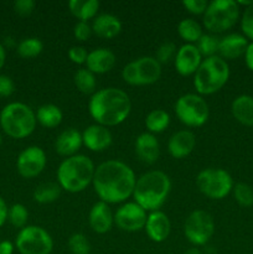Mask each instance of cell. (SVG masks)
<instances>
[{
	"mask_svg": "<svg viewBox=\"0 0 253 254\" xmlns=\"http://www.w3.org/2000/svg\"><path fill=\"white\" fill-rule=\"evenodd\" d=\"M202 60L203 57L201 56L196 45L184 44L176 51L175 59H174V66H175L176 72L180 76L189 77L196 73Z\"/></svg>",
	"mask_w": 253,
	"mask_h": 254,
	"instance_id": "obj_15",
	"label": "cell"
},
{
	"mask_svg": "<svg viewBox=\"0 0 253 254\" xmlns=\"http://www.w3.org/2000/svg\"><path fill=\"white\" fill-rule=\"evenodd\" d=\"M241 16V7L235 0H212L202 15V22L211 34H222L232 29Z\"/></svg>",
	"mask_w": 253,
	"mask_h": 254,
	"instance_id": "obj_7",
	"label": "cell"
},
{
	"mask_svg": "<svg viewBox=\"0 0 253 254\" xmlns=\"http://www.w3.org/2000/svg\"><path fill=\"white\" fill-rule=\"evenodd\" d=\"M88 223L92 231L98 235L109 232L114 225V215L112 213L108 203L98 201L92 206L88 215Z\"/></svg>",
	"mask_w": 253,
	"mask_h": 254,
	"instance_id": "obj_18",
	"label": "cell"
},
{
	"mask_svg": "<svg viewBox=\"0 0 253 254\" xmlns=\"http://www.w3.org/2000/svg\"><path fill=\"white\" fill-rule=\"evenodd\" d=\"M93 161L83 154L66 158L56 171L57 184L61 190L71 193H78L86 190L93 180Z\"/></svg>",
	"mask_w": 253,
	"mask_h": 254,
	"instance_id": "obj_4",
	"label": "cell"
},
{
	"mask_svg": "<svg viewBox=\"0 0 253 254\" xmlns=\"http://www.w3.org/2000/svg\"><path fill=\"white\" fill-rule=\"evenodd\" d=\"M248 40L241 34H228L220 39L218 56L226 60H236L243 56L248 46Z\"/></svg>",
	"mask_w": 253,
	"mask_h": 254,
	"instance_id": "obj_22",
	"label": "cell"
},
{
	"mask_svg": "<svg viewBox=\"0 0 253 254\" xmlns=\"http://www.w3.org/2000/svg\"><path fill=\"white\" fill-rule=\"evenodd\" d=\"M7 211H9V208H7L4 198L0 196V227L7 221Z\"/></svg>",
	"mask_w": 253,
	"mask_h": 254,
	"instance_id": "obj_45",
	"label": "cell"
},
{
	"mask_svg": "<svg viewBox=\"0 0 253 254\" xmlns=\"http://www.w3.org/2000/svg\"><path fill=\"white\" fill-rule=\"evenodd\" d=\"M170 124V116L164 109H154L146 116L145 127L148 129V133L159 134L163 133Z\"/></svg>",
	"mask_w": 253,
	"mask_h": 254,
	"instance_id": "obj_29",
	"label": "cell"
},
{
	"mask_svg": "<svg viewBox=\"0 0 253 254\" xmlns=\"http://www.w3.org/2000/svg\"><path fill=\"white\" fill-rule=\"evenodd\" d=\"M60 195H61V188L59 186V184L45 183L35 189L32 197L37 203L46 205V203L55 202L60 197Z\"/></svg>",
	"mask_w": 253,
	"mask_h": 254,
	"instance_id": "obj_30",
	"label": "cell"
},
{
	"mask_svg": "<svg viewBox=\"0 0 253 254\" xmlns=\"http://www.w3.org/2000/svg\"><path fill=\"white\" fill-rule=\"evenodd\" d=\"M131 111V102L126 92L116 87L96 91L89 98L88 112L96 124L116 127L123 123Z\"/></svg>",
	"mask_w": 253,
	"mask_h": 254,
	"instance_id": "obj_2",
	"label": "cell"
},
{
	"mask_svg": "<svg viewBox=\"0 0 253 254\" xmlns=\"http://www.w3.org/2000/svg\"><path fill=\"white\" fill-rule=\"evenodd\" d=\"M36 114L21 102L6 104L0 112V127L12 139H25L36 129Z\"/></svg>",
	"mask_w": 253,
	"mask_h": 254,
	"instance_id": "obj_5",
	"label": "cell"
},
{
	"mask_svg": "<svg viewBox=\"0 0 253 254\" xmlns=\"http://www.w3.org/2000/svg\"><path fill=\"white\" fill-rule=\"evenodd\" d=\"M15 92V83L6 74H0V97L6 98Z\"/></svg>",
	"mask_w": 253,
	"mask_h": 254,
	"instance_id": "obj_43",
	"label": "cell"
},
{
	"mask_svg": "<svg viewBox=\"0 0 253 254\" xmlns=\"http://www.w3.org/2000/svg\"><path fill=\"white\" fill-rule=\"evenodd\" d=\"M241 30L246 39L253 41V2L245 7L241 15Z\"/></svg>",
	"mask_w": 253,
	"mask_h": 254,
	"instance_id": "obj_37",
	"label": "cell"
},
{
	"mask_svg": "<svg viewBox=\"0 0 253 254\" xmlns=\"http://www.w3.org/2000/svg\"><path fill=\"white\" fill-rule=\"evenodd\" d=\"M208 1L206 0H184L183 6L192 15H203L207 9Z\"/></svg>",
	"mask_w": 253,
	"mask_h": 254,
	"instance_id": "obj_40",
	"label": "cell"
},
{
	"mask_svg": "<svg viewBox=\"0 0 253 254\" xmlns=\"http://www.w3.org/2000/svg\"><path fill=\"white\" fill-rule=\"evenodd\" d=\"M82 145V133L74 128L61 131L55 140V150L59 155L64 158L77 155Z\"/></svg>",
	"mask_w": 253,
	"mask_h": 254,
	"instance_id": "obj_23",
	"label": "cell"
},
{
	"mask_svg": "<svg viewBox=\"0 0 253 254\" xmlns=\"http://www.w3.org/2000/svg\"><path fill=\"white\" fill-rule=\"evenodd\" d=\"M176 51H178V50H176V46L174 42H170V41L164 42V44H161L160 46L158 47V50H156V55H155L156 61H158L160 64H168V62H170L171 60L175 59Z\"/></svg>",
	"mask_w": 253,
	"mask_h": 254,
	"instance_id": "obj_38",
	"label": "cell"
},
{
	"mask_svg": "<svg viewBox=\"0 0 253 254\" xmlns=\"http://www.w3.org/2000/svg\"><path fill=\"white\" fill-rule=\"evenodd\" d=\"M15 250V245L10 241H1L0 242V254H12Z\"/></svg>",
	"mask_w": 253,
	"mask_h": 254,
	"instance_id": "obj_46",
	"label": "cell"
},
{
	"mask_svg": "<svg viewBox=\"0 0 253 254\" xmlns=\"http://www.w3.org/2000/svg\"><path fill=\"white\" fill-rule=\"evenodd\" d=\"M183 254H202V253H201V251L198 250V248L193 247V248H189V250L185 251Z\"/></svg>",
	"mask_w": 253,
	"mask_h": 254,
	"instance_id": "obj_48",
	"label": "cell"
},
{
	"mask_svg": "<svg viewBox=\"0 0 253 254\" xmlns=\"http://www.w3.org/2000/svg\"><path fill=\"white\" fill-rule=\"evenodd\" d=\"M175 114L179 121L189 128H198L207 122L210 109L202 96L186 93L176 101Z\"/></svg>",
	"mask_w": 253,
	"mask_h": 254,
	"instance_id": "obj_10",
	"label": "cell"
},
{
	"mask_svg": "<svg viewBox=\"0 0 253 254\" xmlns=\"http://www.w3.org/2000/svg\"><path fill=\"white\" fill-rule=\"evenodd\" d=\"M68 9L78 21L88 22L97 16L99 10L98 0H69Z\"/></svg>",
	"mask_w": 253,
	"mask_h": 254,
	"instance_id": "obj_26",
	"label": "cell"
},
{
	"mask_svg": "<svg viewBox=\"0 0 253 254\" xmlns=\"http://www.w3.org/2000/svg\"><path fill=\"white\" fill-rule=\"evenodd\" d=\"M178 34L185 44L196 45V42L202 36V27L196 20L188 17L183 19L178 25Z\"/></svg>",
	"mask_w": 253,
	"mask_h": 254,
	"instance_id": "obj_28",
	"label": "cell"
},
{
	"mask_svg": "<svg viewBox=\"0 0 253 254\" xmlns=\"http://www.w3.org/2000/svg\"><path fill=\"white\" fill-rule=\"evenodd\" d=\"M117 57L113 51L104 47L92 50L88 52L86 61V68L94 74H104L116 66Z\"/></svg>",
	"mask_w": 253,
	"mask_h": 254,
	"instance_id": "obj_20",
	"label": "cell"
},
{
	"mask_svg": "<svg viewBox=\"0 0 253 254\" xmlns=\"http://www.w3.org/2000/svg\"><path fill=\"white\" fill-rule=\"evenodd\" d=\"M134 150L139 160L144 164H154L160 156V144L154 134L145 131L136 136Z\"/></svg>",
	"mask_w": 253,
	"mask_h": 254,
	"instance_id": "obj_19",
	"label": "cell"
},
{
	"mask_svg": "<svg viewBox=\"0 0 253 254\" xmlns=\"http://www.w3.org/2000/svg\"><path fill=\"white\" fill-rule=\"evenodd\" d=\"M148 213L136 202H126L114 213V225L124 232H138L145 227Z\"/></svg>",
	"mask_w": 253,
	"mask_h": 254,
	"instance_id": "obj_13",
	"label": "cell"
},
{
	"mask_svg": "<svg viewBox=\"0 0 253 254\" xmlns=\"http://www.w3.org/2000/svg\"><path fill=\"white\" fill-rule=\"evenodd\" d=\"M170 191V178L164 171H148L136 179L133 191L134 202L141 206L146 212L159 211L168 200Z\"/></svg>",
	"mask_w": 253,
	"mask_h": 254,
	"instance_id": "obj_3",
	"label": "cell"
},
{
	"mask_svg": "<svg viewBox=\"0 0 253 254\" xmlns=\"http://www.w3.org/2000/svg\"><path fill=\"white\" fill-rule=\"evenodd\" d=\"M82 143L88 150L101 153L112 145L113 135L107 127L92 124L82 131Z\"/></svg>",
	"mask_w": 253,
	"mask_h": 254,
	"instance_id": "obj_16",
	"label": "cell"
},
{
	"mask_svg": "<svg viewBox=\"0 0 253 254\" xmlns=\"http://www.w3.org/2000/svg\"><path fill=\"white\" fill-rule=\"evenodd\" d=\"M161 77V64L153 56H143L129 62L122 69V78L130 86H150Z\"/></svg>",
	"mask_w": 253,
	"mask_h": 254,
	"instance_id": "obj_9",
	"label": "cell"
},
{
	"mask_svg": "<svg viewBox=\"0 0 253 254\" xmlns=\"http://www.w3.org/2000/svg\"><path fill=\"white\" fill-rule=\"evenodd\" d=\"M92 26L88 22L84 21H77L76 25L73 27V36L77 41L84 42L87 40H89V37L92 36Z\"/></svg>",
	"mask_w": 253,
	"mask_h": 254,
	"instance_id": "obj_39",
	"label": "cell"
},
{
	"mask_svg": "<svg viewBox=\"0 0 253 254\" xmlns=\"http://www.w3.org/2000/svg\"><path fill=\"white\" fill-rule=\"evenodd\" d=\"M245 62H246V66H247V68L250 69V71L253 72V41H251L250 44H248L247 49H246V52H245Z\"/></svg>",
	"mask_w": 253,
	"mask_h": 254,
	"instance_id": "obj_44",
	"label": "cell"
},
{
	"mask_svg": "<svg viewBox=\"0 0 253 254\" xmlns=\"http://www.w3.org/2000/svg\"><path fill=\"white\" fill-rule=\"evenodd\" d=\"M44 50V44L37 37H27V39L21 40L17 44L16 52L21 59H34L37 57Z\"/></svg>",
	"mask_w": 253,
	"mask_h": 254,
	"instance_id": "obj_32",
	"label": "cell"
},
{
	"mask_svg": "<svg viewBox=\"0 0 253 254\" xmlns=\"http://www.w3.org/2000/svg\"><path fill=\"white\" fill-rule=\"evenodd\" d=\"M215 233V221L205 210H195L184 223V235L195 247L205 246Z\"/></svg>",
	"mask_w": 253,
	"mask_h": 254,
	"instance_id": "obj_12",
	"label": "cell"
},
{
	"mask_svg": "<svg viewBox=\"0 0 253 254\" xmlns=\"http://www.w3.org/2000/svg\"><path fill=\"white\" fill-rule=\"evenodd\" d=\"M88 52L82 46H72L68 50V59L76 64H86Z\"/></svg>",
	"mask_w": 253,
	"mask_h": 254,
	"instance_id": "obj_42",
	"label": "cell"
},
{
	"mask_svg": "<svg viewBox=\"0 0 253 254\" xmlns=\"http://www.w3.org/2000/svg\"><path fill=\"white\" fill-rule=\"evenodd\" d=\"M92 32L101 39L112 40L118 36L122 31V22L116 15H97L92 22Z\"/></svg>",
	"mask_w": 253,
	"mask_h": 254,
	"instance_id": "obj_24",
	"label": "cell"
},
{
	"mask_svg": "<svg viewBox=\"0 0 253 254\" xmlns=\"http://www.w3.org/2000/svg\"><path fill=\"white\" fill-rule=\"evenodd\" d=\"M230 78V66L218 55L203 59L193 74V87L200 96H211L225 87Z\"/></svg>",
	"mask_w": 253,
	"mask_h": 254,
	"instance_id": "obj_6",
	"label": "cell"
},
{
	"mask_svg": "<svg viewBox=\"0 0 253 254\" xmlns=\"http://www.w3.org/2000/svg\"><path fill=\"white\" fill-rule=\"evenodd\" d=\"M144 230L150 241L155 243H161L168 240L169 235H170V220L163 211H153L148 215Z\"/></svg>",
	"mask_w": 253,
	"mask_h": 254,
	"instance_id": "obj_17",
	"label": "cell"
},
{
	"mask_svg": "<svg viewBox=\"0 0 253 254\" xmlns=\"http://www.w3.org/2000/svg\"><path fill=\"white\" fill-rule=\"evenodd\" d=\"M29 220V211L22 203H14L7 211V221L14 226L15 228H24L27 226Z\"/></svg>",
	"mask_w": 253,
	"mask_h": 254,
	"instance_id": "obj_34",
	"label": "cell"
},
{
	"mask_svg": "<svg viewBox=\"0 0 253 254\" xmlns=\"http://www.w3.org/2000/svg\"><path fill=\"white\" fill-rule=\"evenodd\" d=\"M196 146V136L191 130H179L170 136L169 154L174 159H184L190 155Z\"/></svg>",
	"mask_w": 253,
	"mask_h": 254,
	"instance_id": "obj_21",
	"label": "cell"
},
{
	"mask_svg": "<svg viewBox=\"0 0 253 254\" xmlns=\"http://www.w3.org/2000/svg\"><path fill=\"white\" fill-rule=\"evenodd\" d=\"M233 118L245 127H253V97L241 94L236 97L231 104Z\"/></svg>",
	"mask_w": 253,
	"mask_h": 254,
	"instance_id": "obj_25",
	"label": "cell"
},
{
	"mask_svg": "<svg viewBox=\"0 0 253 254\" xmlns=\"http://www.w3.org/2000/svg\"><path fill=\"white\" fill-rule=\"evenodd\" d=\"M218 44H220V39H217L215 35L203 34L196 42V47L203 59H208L218 54Z\"/></svg>",
	"mask_w": 253,
	"mask_h": 254,
	"instance_id": "obj_33",
	"label": "cell"
},
{
	"mask_svg": "<svg viewBox=\"0 0 253 254\" xmlns=\"http://www.w3.org/2000/svg\"><path fill=\"white\" fill-rule=\"evenodd\" d=\"M35 114H36L37 123L47 129L57 128L63 119V113H62L61 108L57 107L56 104L51 103L39 107Z\"/></svg>",
	"mask_w": 253,
	"mask_h": 254,
	"instance_id": "obj_27",
	"label": "cell"
},
{
	"mask_svg": "<svg viewBox=\"0 0 253 254\" xmlns=\"http://www.w3.org/2000/svg\"><path fill=\"white\" fill-rule=\"evenodd\" d=\"M233 197L236 202L242 207H251L253 206V188L248 184L238 183L233 186Z\"/></svg>",
	"mask_w": 253,
	"mask_h": 254,
	"instance_id": "obj_35",
	"label": "cell"
},
{
	"mask_svg": "<svg viewBox=\"0 0 253 254\" xmlns=\"http://www.w3.org/2000/svg\"><path fill=\"white\" fill-rule=\"evenodd\" d=\"M198 191L211 200H222L233 190V179L228 171L217 168L201 170L196 176Z\"/></svg>",
	"mask_w": 253,
	"mask_h": 254,
	"instance_id": "obj_8",
	"label": "cell"
},
{
	"mask_svg": "<svg viewBox=\"0 0 253 254\" xmlns=\"http://www.w3.org/2000/svg\"><path fill=\"white\" fill-rule=\"evenodd\" d=\"M74 86L77 87L81 93L83 94H93L96 93L97 88V81L96 74L92 73L87 68H79L77 69L76 73L73 76Z\"/></svg>",
	"mask_w": 253,
	"mask_h": 254,
	"instance_id": "obj_31",
	"label": "cell"
},
{
	"mask_svg": "<svg viewBox=\"0 0 253 254\" xmlns=\"http://www.w3.org/2000/svg\"><path fill=\"white\" fill-rule=\"evenodd\" d=\"M47 164L46 153L36 145L27 146L17 156L16 169L24 179L37 178L45 170Z\"/></svg>",
	"mask_w": 253,
	"mask_h": 254,
	"instance_id": "obj_14",
	"label": "cell"
},
{
	"mask_svg": "<svg viewBox=\"0 0 253 254\" xmlns=\"http://www.w3.org/2000/svg\"><path fill=\"white\" fill-rule=\"evenodd\" d=\"M67 246L72 254H91V245L83 233H73L68 238Z\"/></svg>",
	"mask_w": 253,
	"mask_h": 254,
	"instance_id": "obj_36",
	"label": "cell"
},
{
	"mask_svg": "<svg viewBox=\"0 0 253 254\" xmlns=\"http://www.w3.org/2000/svg\"><path fill=\"white\" fill-rule=\"evenodd\" d=\"M136 176L133 169L119 160H107L99 164L94 170V192L99 201L106 203H121L133 196Z\"/></svg>",
	"mask_w": 253,
	"mask_h": 254,
	"instance_id": "obj_1",
	"label": "cell"
},
{
	"mask_svg": "<svg viewBox=\"0 0 253 254\" xmlns=\"http://www.w3.org/2000/svg\"><path fill=\"white\" fill-rule=\"evenodd\" d=\"M1 143H2V138H1V134H0V145H1Z\"/></svg>",
	"mask_w": 253,
	"mask_h": 254,
	"instance_id": "obj_49",
	"label": "cell"
},
{
	"mask_svg": "<svg viewBox=\"0 0 253 254\" xmlns=\"http://www.w3.org/2000/svg\"><path fill=\"white\" fill-rule=\"evenodd\" d=\"M36 2L34 0H16L14 2V10L20 16H29L35 10Z\"/></svg>",
	"mask_w": 253,
	"mask_h": 254,
	"instance_id": "obj_41",
	"label": "cell"
},
{
	"mask_svg": "<svg viewBox=\"0 0 253 254\" xmlns=\"http://www.w3.org/2000/svg\"><path fill=\"white\" fill-rule=\"evenodd\" d=\"M5 61H6V50H5V47L0 44V69L4 67Z\"/></svg>",
	"mask_w": 253,
	"mask_h": 254,
	"instance_id": "obj_47",
	"label": "cell"
},
{
	"mask_svg": "<svg viewBox=\"0 0 253 254\" xmlns=\"http://www.w3.org/2000/svg\"><path fill=\"white\" fill-rule=\"evenodd\" d=\"M15 248L20 254H51L54 240L45 228L40 226H26L17 233Z\"/></svg>",
	"mask_w": 253,
	"mask_h": 254,
	"instance_id": "obj_11",
	"label": "cell"
}]
</instances>
